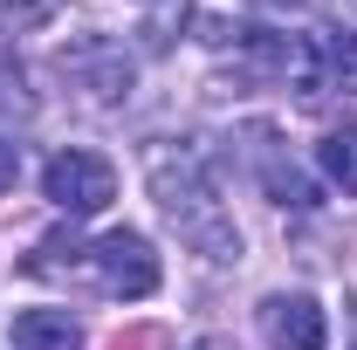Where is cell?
<instances>
[{
	"mask_svg": "<svg viewBox=\"0 0 357 350\" xmlns=\"http://www.w3.org/2000/svg\"><path fill=\"white\" fill-rule=\"evenodd\" d=\"M14 178H21V144H7V137H0V192H7Z\"/></svg>",
	"mask_w": 357,
	"mask_h": 350,
	"instance_id": "12",
	"label": "cell"
},
{
	"mask_svg": "<svg viewBox=\"0 0 357 350\" xmlns=\"http://www.w3.org/2000/svg\"><path fill=\"white\" fill-rule=\"evenodd\" d=\"M261 337L268 350H323V309L310 296H268L261 303Z\"/></svg>",
	"mask_w": 357,
	"mask_h": 350,
	"instance_id": "7",
	"label": "cell"
},
{
	"mask_svg": "<svg viewBox=\"0 0 357 350\" xmlns=\"http://www.w3.org/2000/svg\"><path fill=\"white\" fill-rule=\"evenodd\" d=\"M248 144H255V158H261V185L275 192V206H316L310 178H303L289 158H282V151H275V131H255Z\"/></svg>",
	"mask_w": 357,
	"mask_h": 350,
	"instance_id": "9",
	"label": "cell"
},
{
	"mask_svg": "<svg viewBox=\"0 0 357 350\" xmlns=\"http://www.w3.org/2000/svg\"><path fill=\"white\" fill-rule=\"evenodd\" d=\"M14 350H83V323L69 309H21L14 316Z\"/></svg>",
	"mask_w": 357,
	"mask_h": 350,
	"instance_id": "8",
	"label": "cell"
},
{
	"mask_svg": "<svg viewBox=\"0 0 357 350\" xmlns=\"http://www.w3.org/2000/svg\"><path fill=\"white\" fill-rule=\"evenodd\" d=\"M21 268H28L35 282H76V289H96V296H110V303H137V296L158 289V254H151V241L131 234V227L96 234V241L48 234Z\"/></svg>",
	"mask_w": 357,
	"mask_h": 350,
	"instance_id": "1",
	"label": "cell"
},
{
	"mask_svg": "<svg viewBox=\"0 0 357 350\" xmlns=\"http://www.w3.org/2000/svg\"><path fill=\"white\" fill-rule=\"evenodd\" d=\"M151 199L158 213L178 227V241L206 261H241V227L227 220L220 206V185L206 178L199 151H158L151 158Z\"/></svg>",
	"mask_w": 357,
	"mask_h": 350,
	"instance_id": "2",
	"label": "cell"
},
{
	"mask_svg": "<svg viewBox=\"0 0 357 350\" xmlns=\"http://www.w3.org/2000/svg\"><path fill=\"white\" fill-rule=\"evenodd\" d=\"M357 83V28H316L303 35V96H323V89H351Z\"/></svg>",
	"mask_w": 357,
	"mask_h": 350,
	"instance_id": "6",
	"label": "cell"
},
{
	"mask_svg": "<svg viewBox=\"0 0 357 350\" xmlns=\"http://www.w3.org/2000/svg\"><path fill=\"white\" fill-rule=\"evenodd\" d=\"M220 83H234V89H303V35L234 28V55H227Z\"/></svg>",
	"mask_w": 357,
	"mask_h": 350,
	"instance_id": "3",
	"label": "cell"
},
{
	"mask_svg": "<svg viewBox=\"0 0 357 350\" xmlns=\"http://www.w3.org/2000/svg\"><path fill=\"white\" fill-rule=\"evenodd\" d=\"M316 165L337 178L344 192H357V124H337V131L316 144Z\"/></svg>",
	"mask_w": 357,
	"mask_h": 350,
	"instance_id": "11",
	"label": "cell"
},
{
	"mask_svg": "<svg viewBox=\"0 0 357 350\" xmlns=\"http://www.w3.org/2000/svg\"><path fill=\"white\" fill-rule=\"evenodd\" d=\"M0 117H35V89H28V69H21L7 28H0Z\"/></svg>",
	"mask_w": 357,
	"mask_h": 350,
	"instance_id": "10",
	"label": "cell"
},
{
	"mask_svg": "<svg viewBox=\"0 0 357 350\" xmlns=\"http://www.w3.org/2000/svg\"><path fill=\"white\" fill-rule=\"evenodd\" d=\"M55 69H62L69 83H83L89 103H117V96H131V55H124L117 42H103V35L62 48V55H55Z\"/></svg>",
	"mask_w": 357,
	"mask_h": 350,
	"instance_id": "5",
	"label": "cell"
},
{
	"mask_svg": "<svg viewBox=\"0 0 357 350\" xmlns=\"http://www.w3.org/2000/svg\"><path fill=\"white\" fill-rule=\"evenodd\" d=\"M158 344V330H124V337H110V350H151Z\"/></svg>",
	"mask_w": 357,
	"mask_h": 350,
	"instance_id": "13",
	"label": "cell"
},
{
	"mask_svg": "<svg viewBox=\"0 0 357 350\" xmlns=\"http://www.w3.org/2000/svg\"><path fill=\"white\" fill-rule=\"evenodd\" d=\"M42 192L69 220H89V213H103V206L117 199V172H110V158H96V151H55L48 172H42Z\"/></svg>",
	"mask_w": 357,
	"mask_h": 350,
	"instance_id": "4",
	"label": "cell"
}]
</instances>
